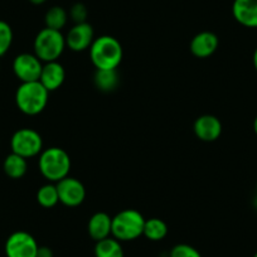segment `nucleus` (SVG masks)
<instances>
[{"label":"nucleus","instance_id":"1","mask_svg":"<svg viewBox=\"0 0 257 257\" xmlns=\"http://www.w3.org/2000/svg\"><path fill=\"white\" fill-rule=\"evenodd\" d=\"M121 43L111 36L95 38L90 47V58L96 70H116L122 61Z\"/></svg>","mask_w":257,"mask_h":257},{"label":"nucleus","instance_id":"2","mask_svg":"<svg viewBox=\"0 0 257 257\" xmlns=\"http://www.w3.org/2000/svg\"><path fill=\"white\" fill-rule=\"evenodd\" d=\"M38 167L41 174L48 182L58 183L70 174L71 158L64 149L52 147L39 154Z\"/></svg>","mask_w":257,"mask_h":257},{"label":"nucleus","instance_id":"3","mask_svg":"<svg viewBox=\"0 0 257 257\" xmlns=\"http://www.w3.org/2000/svg\"><path fill=\"white\" fill-rule=\"evenodd\" d=\"M49 92L39 81L23 82L16 92V103L19 111L28 116H36L46 108Z\"/></svg>","mask_w":257,"mask_h":257},{"label":"nucleus","instance_id":"4","mask_svg":"<svg viewBox=\"0 0 257 257\" xmlns=\"http://www.w3.org/2000/svg\"><path fill=\"white\" fill-rule=\"evenodd\" d=\"M145 218L137 209H123L112 217L111 234L117 241H134L143 236Z\"/></svg>","mask_w":257,"mask_h":257},{"label":"nucleus","instance_id":"5","mask_svg":"<svg viewBox=\"0 0 257 257\" xmlns=\"http://www.w3.org/2000/svg\"><path fill=\"white\" fill-rule=\"evenodd\" d=\"M33 48L34 54L44 63L58 61L66 48V37L61 31L43 28L36 36Z\"/></svg>","mask_w":257,"mask_h":257},{"label":"nucleus","instance_id":"6","mask_svg":"<svg viewBox=\"0 0 257 257\" xmlns=\"http://www.w3.org/2000/svg\"><path fill=\"white\" fill-rule=\"evenodd\" d=\"M12 153L29 159L43 152V140L38 132L33 128H19L11 139Z\"/></svg>","mask_w":257,"mask_h":257},{"label":"nucleus","instance_id":"7","mask_svg":"<svg viewBox=\"0 0 257 257\" xmlns=\"http://www.w3.org/2000/svg\"><path fill=\"white\" fill-rule=\"evenodd\" d=\"M38 243L31 233L24 231H17L7 238V257H37Z\"/></svg>","mask_w":257,"mask_h":257},{"label":"nucleus","instance_id":"8","mask_svg":"<svg viewBox=\"0 0 257 257\" xmlns=\"http://www.w3.org/2000/svg\"><path fill=\"white\" fill-rule=\"evenodd\" d=\"M43 62L32 53H21L13 61V72L23 82H34L39 81Z\"/></svg>","mask_w":257,"mask_h":257},{"label":"nucleus","instance_id":"9","mask_svg":"<svg viewBox=\"0 0 257 257\" xmlns=\"http://www.w3.org/2000/svg\"><path fill=\"white\" fill-rule=\"evenodd\" d=\"M58 190V198L62 204L67 207H77L83 203L86 198L85 185L78 179L66 177L56 183Z\"/></svg>","mask_w":257,"mask_h":257},{"label":"nucleus","instance_id":"10","mask_svg":"<svg viewBox=\"0 0 257 257\" xmlns=\"http://www.w3.org/2000/svg\"><path fill=\"white\" fill-rule=\"evenodd\" d=\"M93 41H95V32L92 26L87 22L77 23L68 31L66 36V47L73 52H83L90 49Z\"/></svg>","mask_w":257,"mask_h":257},{"label":"nucleus","instance_id":"11","mask_svg":"<svg viewBox=\"0 0 257 257\" xmlns=\"http://www.w3.org/2000/svg\"><path fill=\"white\" fill-rule=\"evenodd\" d=\"M193 130L196 137L202 142H216L222 134V122L213 115H202L194 121Z\"/></svg>","mask_w":257,"mask_h":257},{"label":"nucleus","instance_id":"12","mask_svg":"<svg viewBox=\"0 0 257 257\" xmlns=\"http://www.w3.org/2000/svg\"><path fill=\"white\" fill-rule=\"evenodd\" d=\"M219 39L213 32H201L190 41V52L197 58H208L217 51Z\"/></svg>","mask_w":257,"mask_h":257},{"label":"nucleus","instance_id":"13","mask_svg":"<svg viewBox=\"0 0 257 257\" xmlns=\"http://www.w3.org/2000/svg\"><path fill=\"white\" fill-rule=\"evenodd\" d=\"M232 14L241 26L257 28V0H234Z\"/></svg>","mask_w":257,"mask_h":257},{"label":"nucleus","instance_id":"14","mask_svg":"<svg viewBox=\"0 0 257 257\" xmlns=\"http://www.w3.org/2000/svg\"><path fill=\"white\" fill-rule=\"evenodd\" d=\"M64 78H66V71L58 61L47 62L43 64L42 68L41 77H39V82L44 86L48 92L56 91L63 85Z\"/></svg>","mask_w":257,"mask_h":257},{"label":"nucleus","instance_id":"15","mask_svg":"<svg viewBox=\"0 0 257 257\" xmlns=\"http://www.w3.org/2000/svg\"><path fill=\"white\" fill-rule=\"evenodd\" d=\"M111 227H112V217L105 212H97L91 216L87 224V231L91 238L98 242L111 236Z\"/></svg>","mask_w":257,"mask_h":257},{"label":"nucleus","instance_id":"16","mask_svg":"<svg viewBox=\"0 0 257 257\" xmlns=\"http://www.w3.org/2000/svg\"><path fill=\"white\" fill-rule=\"evenodd\" d=\"M3 169L4 173L12 179H21L28 170V163H27L26 158L12 153L4 160Z\"/></svg>","mask_w":257,"mask_h":257},{"label":"nucleus","instance_id":"17","mask_svg":"<svg viewBox=\"0 0 257 257\" xmlns=\"http://www.w3.org/2000/svg\"><path fill=\"white\" fill-rule=\"evenodd\" d=\"M95 86L102 92H111L118 86V73L116 70H96L93 76Z\"/></svg>","mask_w":257,"mask_h":257},{"label":"nucleus","instance_id":"18","mask_svg":"<svg viewBox=\"0 0 257 257\" xmlns=\"http://www.w3.org/2000/svg\"><path fill=\"white\" fill-rule=\"evenodd\" d=\"M95 257H123V249L120 241L113 237L96 242Z\"/></svg>","mask_w":257,"mask_h":257},{"label":"nucleus","instance_id":"19","mask_svg":"<svg viewBox=\"0 0 257 257\" xmlns=\"http://www.w3.org/2000/svg\"><path fill=\"white\" fill-rule=\"evenodd\" d=\"M168 234V226L163 219L160 218H150L145 219L144 231L143 236L147 237L150 241H162L167 237Z\"/></svg>","mask_w":257,"mask_h":257},{"label":"nucleus","instance_id":"20","mask_svg":"<svg viewBox=\"0 0 257 257\" xmlns=\"http://www.w3.org/2000/svg\"><path fill=\"white\" fill-rule=\"evenodd\" d=\"M68 21L67 12L64 11L62 7H52L47 11L46 16H44V23H46V28L54 29V31H62L66 27Z\"/></svg>","mask_w":257,"mask_h":257},{"label":"nucleus","instance_id":"21","mask_svg":"<svg viewBox=\"0 0 257 257\" xmlns=\"http://www.w3.org/2000/svg\"><path fill=\"white\" fill-rule=\"evenodd\" d=\"M37 202L43 208H52L59 202L58 190L56 183H47L42 185L37 192Z\"/></svg>","mask_w":257,"mask_h":257},{"label":"nucleus","instance_id":"22","mask_svg":"<svg viewBox=\"0 0 257 257\" xmlns=\"http://www.w3.org/2000/svg\"><path fill=\"white\" fill-rule=\"evenodd\" d=\"M13 43V31L7 22L0 21V57H3Z\"/></svg>","mask_w":257,"mask_h":257},{"label":"nucleus","instance_id":"23","mask_svg":"<svg viewBox=\"0 0 257 257\" xmlns=\"http://www.w3.org/2000/svg\"><path fill=\"white\" fill-rule=\"evenodd\" d=\"M169 257H202L201 252L187 243L175 244L170 251Z\"/></svg>","mask_w":257,"mask_h":257},{"label":"nucleus","instance_id":"24","mask_svg":"<svg viewBox=\"0 0 257 257\" xmlns=\"http://www.w3.org/2000/svg\"><path fill=\"white\" fill-rule=\"evenodd\" d=\"M87 8H86L85 4L82 3H76L71 7L70 9V17L75 24L77 23H85L86 19H87Z\"/></svg>","mask_w":257,"mask_h":257},{"label":"nucleus","instance_id":"25","mask_svg":"<svg viewBox=\"0 0 257 257\" xmlns=\"http://www.w3.org/2000/svg\"><path fill=\"white\" fill-rule=\"evenodd\" d=\"M37 257H53V252L49 247L46 246H39L38 253H37Z\"/></svg>","mask_w":257,"mask_h":257},{"label":"nucleus","instance_id":"26","mask_svg":"<svg viewBox=\"0 0 257 257\" xmlns=\"http://www.w3.org/2000/svg\"><path fill=\"white\" fill-rule=\"evenodd\" d=\"M252 62H253V67H254V70H256V72H257V48L254 49V52H253V57H252Z\"/></svg>","mask_w":257,"mask_h":257},{"label":"nucleus","instance_id":"27","mask_svg":"<svg viewBox=\"0 0 257 257\" xmlns=\"http://www.w3.org/2000/svg\"><path fill=\"white\" fill-rule=\"evenodd\" d=\"M32 4H34V6H42V4H44L47 2V0H29Z\"/></svg>","mask_w":257,"mask_h":257},{"label":"nucleus","instance_id":"28","mask_svg":"<svg viewBox=\"0 0 257 257\" xmlns=\"http://www.w3.org/2000/svg\"><path fill=\"white\" fill-rule=\"evenodd\" d=\"M253 132H254V134L257 135V116L254 117V121H253Z\"/></svg>","mask_w":257,"mask_h":257},{"label":"nucleus","instance_id":"29","mask_svg":"<svg viewBox=\"0 0 257 257\" xmlns=\"http://www.w3.org/2000/svg\"><path fill=\"white\" fill-rule=\"evenodd\" d=\"M253 257H257V252H256V253H254V254H253Z\"/></svg>","mask_w":257,"mask_h":257},{"label":"nucleus","instance_id":"30","mask_svg":"<svg viewBox=\"0 0 257 257\" xmlns=\"http://www.w3.org/2000/svg\"><path fill=\"white\" fill-rule=\"evenodd\" d=\"M256 189H257V184H256Z\"/></svg>","mask_w":257,"mask_h":257}]
</instances>
